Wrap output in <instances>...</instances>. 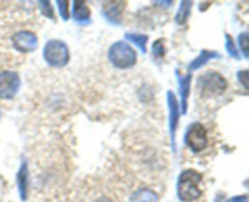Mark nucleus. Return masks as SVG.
Here are the masks:
<instances>
[{"instance_id": "f257e3e1", "label": "nucleus", "mask_w": 249, "mask_h": 202, "mask_svg": "<svg viewBox=\"0 0 249 202\" xmlns=\"http://www.w3.org/2000/svg\"><path fill=\"white\" fill-rule=\"evenodd\" d=\"M202 182V174L195 169L184 170L178 180V196L182 202H194L199 199L202 191L199 184Z\"/></svg>"}, {"instance_id": "f03ea898", "label": "nucleus", "mask_w": 249, "mask_h": 202, "mask_svg": "<svg viewBox=\"0 0 249 202\" xmlns=\"http://www.w3.org/2000/svg\"><path fill=\"white\" fill-rule=\"evenodd\" d=\"M108 58L114 67L125 70L136 63V53L125 41H116L109 48Z\"/></svg>"}, {"instance_id": "7ed1b4c3", "label": "nucleus", "mask_w": 249, "mask_h": 202, "mask_svg": "<svg viewBox=\"0 0 249 202\" xmlns=\"http://www.w3.org/2000/svg\"><path fill=\"white\" fill-rule=\"evenodd\" d=\"M197 89L201 92L202 96L220 95L228 89V82L220 73L208 71L198 77Z\"/></svg>"}, {"instance_id": "20e7f679", "label": "nucleus", "mask_w": 249, "mask_h": 202, "mask_svg": "<svg viewBox=\"0 0 249 202\" xmlns=\"http://www.w3.org/2000/svg\"><path fill=\"white\" fill-rule=\"evenodd\" d=\"M44 60L53 67H62L70 61L67 45L58 39H51L44 46Z\"/></svg>"}, {"instance_id": "39448f33", "label": "nucleus", "mask_w": 249, "mask_h": 202, "mask_svg": "<svg viewBox=\"0 0 249 202\" xmlns=\"http://www.w3.org/2000/svg\"><path fill=\"white\" fill-rule=\"evenodd\" d=\"M185 143L189 146L191 151L195 153H198L203 151L208 145V134L207 129L204 128L203 124L195 122L187 128L186 134H185Z\"/></svg>"}, {"instance_id": "423d86ee", "label": "nucleus", "mask_w": 249, "mask_h": 202, "mask_svg": "<svg viewBox=\"0 0 249 202\" xmlns=\"http://www.w3.org/2000/svg\"><path fill=\"white\" fill-rule=\"evenodd\" d=\"M19 87H21V79L17 73L11 71H4L0 73V99H14L18 92Z\"/></svg>"}, {"instance_id": "0eeeda50", "label": "nucleus", "mask_w": 249, "mask_h": 202, "mask_svg": "<svg viewBox=\"0 0 249 202\" xmlns=\"http://www.w3.org/2000/svg\"><path fill=\"white\" fill-rule=\"evenodd\" d=\"M14 46L21 53H31L38 46V38L34 33L28 31H19L12 37Z\"/></svg>"}, {"instance_id": "6e6552de", "label": "nucleus", "mask_w": 249, "mask_h": 202, "mask_svg": "<svg viewBox=\"0 0 249 202\" xmlns=\"http://www.w3.org/2000/svg\"><path fill=\"white\" fill-rule=\"evenodd\" d=\"M168 107H169V128H170V135H172V144L173 148L175 151V131L178 128V122H179L180 111H179V104L175 97L174 92H168Z\"/></svg>"}, {"instance_id": "1a4fd4ad", "label": "nucleus", "mask_w": 249, "mask_h": 202, "mask_svg": "<svg viewBox=\"0 0 249 202\" xmlns=\"http://www.w3.org/2000/svg\"><path fill=\"white\" fill-rule=\"evenodd\" d=\"M125 7V2L123 1H106L104 2V15L108 22L113 24L121 23L122 14Z\"/></svg>"}, {"instance_id": "9d476101", "label": "nucleus", "mask_w": 249, "mask_h": 202, "mask_svg": "<svg viewBox=\"0 0 249 202\" xmlns=\"http://www.w3.org/2000/svg\"><path fill=\"white\" fill-rule=\"evenodd\" d=\"M73 18L79 24L90 23V9L85 1L73 2Z\"/></svg>"}, {"instance_id": "9b49d317", "label": "nucleus", "mask_w": 249, "mask_h": 202, "mask_svg": "<svg viewBox=\"0 0 249 202\" xmlns=\"http://www.w3.org/2000/svg\"><path fill=\"white\" fill-rule=\"evenodd\" d=\"M178 79L180 83V96H181V106H182V113H186L187 111V99H189L190 94V84H191L192 75H180L178 74Z\"/></svg>"}, {"instance_id": "f8f14e48", "label": "nucleus", "mask_w": 249, "mask_h": 202, "mask_svg": "<svg viewBox=\"0 0 249 202\" xmlns=\"http://www.w3.org/2000/svg\"><path fill=\"white\" fill-rule=\"evenodd\" d=\"M17 185H18L19 196L22 200L27 199V190H28V169H27V163L22 162L17 173Z\"/></svg>"}, {"instance_id": "ddd939ff", "label": "nucleus", "mask_w": 249, "mask_h": 202, "mask_svg": "<svg viewBox=\"0 0 249 202\" xmlns=\"http://www.w3.org/2000/svg\"><path fill=\"white\" fill-rule=\"evenodd\" d=\"M219 57H220V55H219L218 53H215V51L202 50L201 54H199V55L197 56V57L195 58L191 63H190L189 70L190 71L198 70L199 67H202L203 65H206L209 60H212V58H219Z\"/></svg>"}, {"instance_id": "4468645a", "label": "nucleus", "mask_w": 249, "mask_h": 202, "mask_svg": "<svg viewBox=\"0 0 249 202\" xmlns=\"http://www.w3.org/2000/svg\"><path fill=\"white\" fill-rule=\"evenodd\" d=\"M130 202H160V197L152 190L140 189L131 195Z\"/></svg>"}, {"instance_id": "2eb2a0df", "label": "nucleus", "mask_w": 249, "mask_h": 202, "mask_svg": "<svg viewBox=\"0 0 249 202\" xmlns=\"http://www.w3.org/2000/svg\"><path fill=\"white\" fill-rule=\"evenodd\" d=\"M192 10V1H181L179 7V11H178L177 16H175V21L179 24H184L187 21V18L191 15Z\"/></svg>"}, {"instance_id": "dca6fc26", "label": "nucleus", "mask_w": 249, "mask_h": 202, "mask_svg": "<svg viewBox=\"0 0 249 202\" xmlns=\"http://www.w3.org/2000/svg\"><path fill=\"white\" fill-rule=\"evenodd\" d=\"M125 39L130 43L135 44L142 53H146V44L148 41V37L145 34H125Z\"/></svg>"}, {"instance_id": "f3484780", "label": "nucleus", "mask_w": 249, "mask_h": 202, "mask_svg": "<svg viewBox=\"0 0 249 202\" xmlns=\"http://www.w3.org/2000/svg\"><path fill=\"white\" fill-rule=\"evenodd\" d=\"M152 54L155 56V58H163L165 54V48H164V41L162 39H158L153 43L152 45Z\"/></svg>"}, {"instance_id": "a211bd4d", "label": "nucleus", "mask_w": 249, "mask_h": 202, "mask_svg": "<svg viewBox=\"0 0 249 202\" xmlns=\"http://www.w3.org/2000/svg\"><path fill=\"white\" fill-rule=\"evenodd\" d=\"M226 50H228V53L233 58H236V60L240 58V54H238L237 48H236L235 43H233V39L231 38L230 34H226Z\"/></svg>"}, {"instance_id": "6ab92c4d", "label": "nucleus", "mask_w": 249, "mask_h": 202, "mask_svg": "<svg viewBox=\"0 0 249 202\" xmlns=\"http://www.w3.org/2000/svg\"><path fill=\"white\" fill-rule=\"evenodd\" d=\"M238 44H240V48L242 50L245 57H248V48H249V41H248V33L247 32H243L238 37Z\"/></svg>"}, {"instance_id": "aec40b11", "label": "nucleus", "mask_w": 249, "mask_h": 202, "mask_svg": "<svg viewBox=\"0 0 249 202\" xmlns=\"http://www.w3.org/2000/svg\"><path fill=\"white\" fill-rule=\"evenodd\" d=\"M38 5L41 10V14L45 15L49 18H53V17H55V15H53V6H51L50 1H39Z\"/></svg>"}, {"instance_id": "412c9836", "label": "nucleus", "mask_w": 249, "mask_h": 202, "mask_svg": "<svg viewBox=\"0 0 249 202\" xmlns=\"http://www.w3.org/2000/svg\"><path fill=\"white\" fill-rule=\"evenodd\" d=\"M56 5H57L61 17L65 21H67L68 16H70V14H68V1H56Z\"/></svg>"}, {"instance_id": "4be33fe9", "label": "nucleus", "mask_w": 249, "mask_h": 202, "mask_svg": "<svg viewBox=\"0 0 249 202\" xmlns=\"http://www.w3.org/2000/svg\"><path fill=\"white\" fill-rule=\"evenodd\" d=\"M238 80L243 84V87L248 88V71H241L238 72Z\"/></svg>"}, {"instance_id": "5701e85b", "label": "nucleus", "mask_w": 249, "mask_h": 202, "mask_svg": "<svg viewBox=\"0 0 249 202\" xmlns=\"http://www.w3.org/2000/svg\"><path fill=\"white\" fill-rule=\"evenodd\" d=\"M228 202H248V197L246 195H243V196H235L229 200Z\"/></svg>"}, {"instance_id": "b1692460", "label": "nucleus", "mask_w": 249, "mask_h": 202, "mask_svg": "<svg viewBox=\"0 0 249 202\" xmlns=\"http://www.w3.org/2000/svg\"><path fill=\"white\" fill-rule=\"evenodd\" d=\"M0 117H1V112H0Z\"/></svg>"}]
</instances>
